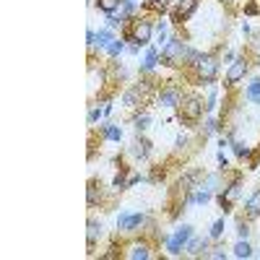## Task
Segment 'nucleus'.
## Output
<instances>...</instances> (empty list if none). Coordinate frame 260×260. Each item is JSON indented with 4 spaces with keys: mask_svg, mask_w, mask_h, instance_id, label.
I'll return each mask as SVG.
<instances>
[{
    "mask_svg": "<svg viewBox=\"0 0 260 260\" xmlns=\"http://www.w3.org/2000/svg\"><path fill=\"white\" fill-rule=\"evenodd\" d=\"M198 55H201V52L190 50L185 42L177 39V37H175V39H169L167 45L161 47V62L167 65V68H180V65H182V68H185V65L190 68V65L198 60Z\"/></svg>",
    "mask_w": 260,
    "mask_h": 260,
    "instance_id": "f257e3e1",
    "label": "nucleus"
},
{
    "mask_svg": "<svg viewBox=\"0 0 260 260\" xmlns=\"http://www.w3.org/2000/svg\"><path fill=\"white\" fill-rule=\"evenodd\" d=\"M203 110L206 104L198 94H182L180 104H177V115H180V122L185 125H195L201 117H203Z\"/></svg>",
    "mask_w": 260,
    "mask_h": 260,
    "instance_id": "f03ea898",
    "label": "nucleus"
},
{
    "mask_svg": "<svg viewBox=\"0 0 260 260\" xmlns=\"http://www.w3.org/2000/svg\"><path fill=\"white\" fill-rule=\"evenodd\" d=\"M151 34H154V26H151V21L146 18H133L130 21V26L122 31V39L125 42H133V47H146L151 45Z\"/></svg>",
    "mask_w": 260,
    "mask_h": 260,
    "instance_id": "7ed1b4c3",
    "label": "nucleus"
},
{
    "mask_svg": "<svg viewBox=\"0 0 260 260\" xmlns=\"http://www.w3.org/2000/svg\"><path fill=\"white\" fill-rule=\"evenodd\" d=\"M190 68H195V81L198 83H213L219 76V60L213 55H198V60Z\"/></svg>",
    "mask_w": 260,
    "mask_h": 260,
    "instance_id": "20e7f679",
    "label": "nucleus"
},
{
    "mask_svg": "<svg viewBox=\"0 0 260 260\" xmlns=\"http://www.w3.org/2000/svg\"><path fill=\"white\" fill-rule=\"evenodd\" d=\"M240 192H242V175L237 172L234 180H232V185H226V187L221 190V195H219V206L224 208V213H229V211L234 208V201L240 198Z\"/></svg>",
    "mask_w": 260,
    "mask_h": 260,
    "instance_id": "39448f33",
    "label": "nucleus"
},
{
    "mask_svg": "<svg viewBox=\"0 0 260 260\" xmlns=\"http://www.w3.org/2000/svg\"><path fill=\"white\" fill-rule=\"evenodd\" d=\"M198 3H201V0H177L175 8L169 11L172 24H175V26H182L185 21H190V16L198 11Z\"/></svg>",
    "mask_w": 260,
    "mask_h": 260,
    "instance_id": "423d86ee",
    "label": "nucleus"
},
{
    "mask_svg": "<svg viewBox=\"0 0 260 260\" xmlns=\"http://www.w3.org/2000/svg\"><path fill=\"white\" fill-rule=\"evenodd\" d=\"M190 237H192V226L182 224V226L175 232V237H169V240H167V252H169V255H180V252L185 250V245L190 242Z\"/></svg>",
    "mask_w": 260,
    "mask_h": 260,
    "instance_id": "0eeeda50",
    "label": "nucleus"
},
{
    "mask_svg": "<svg viewBox=\"0 0 260 260\" xmlns=\"http://www.w3.org/2000/svg\"><path fill=\"white\" fill-rule=\"evenodd\" d=\"M148 219L143 213H120V219H117V229L120 232H125V234H133V232H138L143 224H146Z\"/></svg>",
    "mask_w": 260,
    "mask_h": 260,
    "instance_id": "6e6552de",
    "label": "nucleus"
},
{
    "mask_svg": "<svg viewBox=\"0 0 260 260\" xmlns=\"http://www.w3.org/2000/svg\"><path fill=\"white\" fill-rule=\"evenodd\" d=\"M247 71H250V62L245 60V57H237L232 65H229V71H226V86L232 89L234 83H240L245 76H247Z\"/></svg>",
    "mask_w": 260,
    "mask_h": 260,
    "instance_id": "1a4fd4ad",
    "label": "nucleus"
},
{
    "mask_svg": "<svg viewBox=\"0 0 260 260\" xmlns=\"http://www.w3.org/2000/svg\"><path fill=\"white\" fill-rule=\"evenodd\" d=\"M180 99H182L180 86H164V89L159 91V96H156V102H159L161 107H177Z\"/></svg>",
    "mask_w": 260,
    "mask_h": 260,
    "instance_id": "9d476101",
    "label": "nucleus"
},
{
    "mask_svg": "<svg viewBox=\"0 0 260 260\" xmlns=\"http://www.w3.org/2000/svg\"><path fill=\"white\" fill-rule=\"evenodd\" d=\"M125 257H130V260H148V257H151L148 242H133V245H127Z\"/></svg>",
    "mask_w": 260,
    "mask_h": 260,
    "instance_id": "9b49d317",
    "label": "nucleus"
},
{
    "mask_svg": "<svg viewBox=\"0 0 260 260\" xmlns=\"http://www.w3.org/2000/svg\"><path fill=\"white\" fill-rule=\"evenodd\" d=\"M99 237H102V221L91 219V221H89V232H86V245H89V252H94Z\"/></svg>",
    "mask_w": 260,
    "mask_h": 260,
    "instance_id": "f8f14e48",
    "label": "nucleus"
},
{
    "mask_svg": "<svg viewBox=\"0 0 260 260\" xmlns=\"http://www.w3.org/2000/svg\"><path fill=\"white\" fill-rule=\"evenodd\" d=\"M206 247H208V242H206V240L190 237V242L185 245V252H187V255H192V257H198V255H206Z\"/></svg>",
    "mask_w": 260,
    "mask_h": 260,
    "instance_id": "ddd939ff",
    "label": "nucleus"
},
{
    "mask_svg": "<svg viewBox=\"0 0 260 260\" xmlns=\"http://www.w3.org/2000/svg\"><path fill=\"white\" fill-rule=\"evenodd\" d=\"M99 201H102V185H99L96 180H91V182H89V187H86V203H89V206L94 208Z\"/></svg>",
    "mask_w": 260,
    "mask_h": 260,
    "instance_id": "4468645a",
    "label": "nucleus"
},
{
    "mask_svg": "<svg viewBox=\"0 0 260 260\" xmlns=\"http://www.w3.org/2000/svg\"><path fill=\"white\" fill-rule=\"evenodd\" d=\"M245 211H247V216H250V219H257V216H260V187L250 195V198H247V203H245Z\"/></svg>",
    "mask_w": 260,
    "mask_h": 260,
    "instance_id": "2eb2a0df",
    "label": "nucleus"
},
{
    "mask_svg": "<svg viewBox=\"0 0 260 260\" xmlns=\"http://www.w3.org/2000/svg\"><path fill=\"white\" fill-rule=\"evenodd\" d=\"M159 57H161V52L156 50V47H151L148 50V55H146V62L141 65V73H151L156 68V62H159Z\"/></svg>",
    "mask_w": 260,
    "mask_h": 260,
    "instance_id": "dca6fc26",
    "label": "nucleus"
},
{
    "mask_svg": "<svg viewBox=\"0 0 260 260\" xmlns=\"http://www.w3.org/2000/svg\"><path fill=\"white\" fill-rule=\"evenodd\" d=\"M115 42V37H112V29H99L96 31V45L102 47V50H110V45Z\"/></svg>",
    "mask_w": 260,
    "mask_h": 260,
    "instance_id": "f3484780",
    "label": "nucleus"
},
{
    "mask_svg": "<svg viewBox=\"0 0 260 260\" xmlns=\"http://www.w3.org/2000/svg\"><path fill=\"white\" fill-rule=\"evenodd\" d=\"M120 6H122V0H96V8L102 13H107V16H112Z\"/></svg>",
    "mask_w": 260,
    "mask_h": 260,
    "instance_id": "a211bd4d",
    "label": "nucleus"
},
{
    "mask_svg": "<svg viewBox=\"0 0 260 260\" xmlns=\"http://www.w3.org/2000/svg\"><path fill=\"white\" fill-rule=\"evenodd\" d=\"M232 148H234V154L240 156V159H250L252 156V151L247 148V143L240 141V138H232Z\"/></svg>",
    "mask_w": 260,
    "mask_h": 260,
    "instance_id": "6ab92c4d",
    "label": "nucleus"
},
{
    "mask_svg": "<svg viewBox=\"0 0 260 260\" xmlns=\"http://www.w3.org/2000/svg\"><path fill=\"white\" fill-rule=\"evenodd\" d=\"M143 11H151V13H164L167 11V0H143Z\"/></svg>",
    "mask_w": 260,
    "mask_h": 260,
    "instance_id": "aec40b11",
    "label": "nucleus"
},
{
    "mask_svg": "<svg viewBox=\"0 0 260 260\" xmlns=\"http://www.w3.org/2000/svg\"><path fill=\"white\" fill-rule=\"evenodd\" d=\"M133 154H136V156H141V159H148V156H151V141H146V138L136 141Z\"/></svg>",
    "mask_w": 260,
    "mask_h": 260,
    "instance_id": "412c9836",
    "label": "nucleus"
},
{
    "mask_svg": "<svg viewBox=\"0 0 260 260\" xmlns=\"http://www.w3.org/2000/svg\"><path fill=\"white\" fill-rule=\"evenodd\" d=\"M245 96L250 99V102H255V104H260V78H255L247 89H245Z\"/></svg>",
    "mask_w": 260,
    "mask_h": 260,
    "instance_id": "4be33fe9",
    "label": "nucleus"
},
{
    "mask_svg": "<svg viewBox=\"0 0 260 260\" xmlns=\"http://www.w3.org/2000/svg\"><path fill=\"white\" fill-rule=\"evenodd\" d=\"M252 255V247L247 245V240H240L234 245V257H250Z\"/></svg>",
    "mask_w": 260,
    "mask_h": 260,
    "instance_id": "5701e85b",
    "label": "nucleus"
},
{
    "mask_svg": "<svg viewBox=\"0 0 260 260\" xmlns=\"http://www.w3.org/2000/svg\"><path fill=\"white\" fill-rule=\"evenodd\" d=\"M102 133H104V138H110V141H120L122 138V130L115 127V125H102Z\"/></svg>",
    "mask_w": 260,
    "mask_h": 260,
    "instance_id": "b1692460",
    "label": "nucleus"
},
{
    "mask_svg": "<svg viewBox=\"0 0 260 260\" xmlns=\"http://www.w3.org/2000/svg\"><path fill=\"white\" fill-rule=\"evenodd\" d=\"M148 122H151V117H148V115H146V112H138V115H136V117H133V125H136V127H138V130H141V133H143V130H146V127H148Z\"/></svg>",
    "mask_w": 260,
    "mask_h": 260,
    "instance_id": "393cba45",
    "label": "nucleus"
},
{
    "mask_svg": "<svg viewBox=\"0 0 260 260\" xmlns=\"http://www.w3.org/2000/svg\"><path fill=\"white\" fill-rule=\"evenodd\" d=\"M221 234H224V219L213 221V226H211V240H221Z\"/></svg>",
    "mask_w": 260,
    "mask_h": 260,
    "instance_id": "a878e982",
    "label": "nucleus"
},
{
    "mask_svg": "<svg viewBox=\"0 0 260 260\" xmlns=\"http://www.w3.org/2000/svg\"><path fill=\"white\" fill-rule=\"evenodd\" d=\"M260 13V0H250L245 3V16H257Z\"/></svg>",
    "mask_w": 260,
    "mask_h": 260,
    "instance_id": "bb28decb",
    "label": "nucleus"
},
{
    "mask_svg": "<svg viewBox=\"0 0 260 260\" xmlns=\"http://www.w3.org/2000/svg\"><path fill=\"white\" fill-rule=\"evenodd\" d=\"M122 50H125V45H122V42H120V39H115V42H112V45H110V50H107V52H110V57H117V55H120Z\"/></svg>",
    "mask_w": 260,
    "mask_h": 260,
    "instance_id": "cd10ccee",
    "label": "nucleus"
},
{
    "mask_svg": "<svg viewBox=\"0 0 260 260\" xmlns=\"http://www.w3.org/2000/svg\"><path fill=\"white\" fill-rule=\"evenodd\" d=\"M102 115H104V110H99V107H94V110L89 112V125H94L96 120H102Z\"/></svg>",
    "mask_w": 260,
    "mask_h": 260,
    "instance_id": "c85d7f7f",
    "label": "nucleus"
},
{
    "mask_svg": "<svg viewBox=\"0 0 260 260\" xmlns=\"http://www.w3.org/2000/svg\"><path fill=\"white\" fill-rule=\"evenodd\" d=\"M206 257H216V260H224V257H226V252H224V247H213V252H206Z\"/></svg>",
    "mask_w": 260,
    "mask_h": 260,
    "instance_id": "c756f323",
    "label": "nucleus"
},
{
    "mask_svg": "<svg viewBox=\"0 0 260 260\" xmlns=\"http://www.w3.org/2000/svg\"><path fill=\"white\" fill-rule=\"evenodd\" d=\"M206 110H208V112H213V110H216V94H211V96H208V102H206Z\"/></svg>",
    "mask_w": 260,
    "mask_h": 260,
    "instance_id": "7c9ffc66",
    "label": "nucleus"
},
{
    "mask_svg": "<svg viewBox=\"0 0 260 260\" xmlns=\"http://www.w3.org/2000/svg\"><path fill=\"white\" fill-rule=\"evenodd\" d=\"M237 232H240V240H247V234H250V226H247V224H240V229H237Z\"/></svg>",
    "mask_w": 260,
    "mask_h": 260,
    "instance_id": "2f4dec72",
    "label": "nucleus"
},
{
    "mask_svg": "<svg viewBox=\"0 0 260 260\" xmlns=\"http://www.w3.org/2000/svg\"><path fill=\"white\" fill-rule=\"evenodd\" d=\"M187 146V138L185 136H177V148H185Z\"/></svg>",
    "mask_w": 260,
    "mask_h": 260,
    "instance_id": "473e14b6",
    "label": "nucleus"
},
{
    "mask_svg": "<svg viewBox=\"0 0 260 260\" xmlns=\"http://www.w3.org/2000/svg\"><path fill=\"white\" fill-rule=\"evenodd\" d=\"M255 52H257V55H260V39H257V45H255Z\"/></svg>",
    "mask_w": 260,
    "mask_h": 260,
    "instance_id": "72a5a7b5",
    "label": "nucleus"
},
{
    "mask_svg": "<svg viewBox=\"0 0 260 260\" xmlns=\"http://www.w3.org/2000/svg\"><path fill=\"white\" fill-rule=\"evenodd\" d=\"M221 3H226V6H232V3H237V0H221Z\"/></svg>",
    "mask_w": 260,
    "mask_h": 260,
    "instance_id": "f704fd0d",
    "label": "nucleus"
},
{
    "mask_svg": "<svg viewBox=\"0 0 260 260\" xmlns=\"http://www.w3.org/2000/svg\"><path fill=\"white\" fill-rule=\"evenodd\" d=\"M257 257H260V250H257Z\"/></svg>",
    "mask_w": 260,
    "mask_h": 260,
    "instance_id": "c9c22d12",
    "label": "nucleus"
}]
</instances>
